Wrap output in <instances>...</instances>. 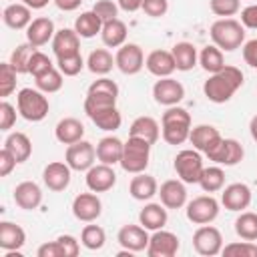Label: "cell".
<instances>
[{
  "label": "cell",
  "instance_id": "cell-27",
  "mask_svg": "<svg viewBox=\"0 0 257 257\" xmlns=\"http://www.w3.org/2000/svg\"><path fill=\"white\" fill-rule=\"evenodd\" d=\"M128 193H131V197L137 199V201H149V199H153V197L159 193L157 179H155L153 175H147V173H137V175L131 179Z\"/></svg>",
  "mask_w": 257,
  "mask_h": 257
},
{
  "label": "cell",
  "instance_id": "cell-18",
  "mask_svg": "<svg viewBox=\"0 0 257 257\" xmlns=\"http://www.w3.org/2000/svg\"><path fill=\"white\" fill-rule=\"evenodd\" d=\"M161 197V203L167 207V209H181L187 205V189H185V183L181 179H169L165 181L161 187H159V193Z\"/></svg>",
  "mask_w": 257,
  "mask_h": 257
},
{
  "label": "cell",
  "instance_id": "cell-13",
  "mask_svg": "<svg viewBox=\"0 0 257 257\" xmlns=\"http://www.w3.org/2000/svg\"><path fill=\"white\" fill-rule=\"evenodd\" d=\"M102 213V201L94 195V191L90 193H80L74 197L72 201V215L82 221V223H92L100 217Z\"/></svg>",
  "mask_w": 257,
  "mask_h": 257
},
{
  "label": "cell",
  "instance_id": "cell-14",
  "mask_svg": "<svg viewBox=\"0 0 257 257\" xmlns=\"http://www.w3.org/2000/svg\"><path fill=\"white\" fill-rule=\"evenodd\" d=\"M86 187L88 191H94V193H106L110 191L114 185H116V173L112 169V165H92L88 171H86Z\"/></svg>",
  "mask_w": 257,
  "mask_h": 257
},
{
  "label": "cell",
  "instance_id": "cell-24",
  "mask_svg": "<svg viewBox=\"0 0 257 257\" xmlns=\"http://www.w3.org/2000/svg\"><path fill=\"white\" fill-rule=\"evenodd\" d=\"M221 139H223V137L219 135V131H217L215 126H211V124H197V126H193L191 133H189V141H191L193 149H197V151H201V153H205V155H207Z\"/></svg>",
  "mask_w": 257,
  "mask_h": 257
},
{
  "label": "cell",
  "instance_id": "cell-2",
  "mask_svg": "<svg viewBox=\"0 0 257 257\" xmlns=\"http://www.w3.org/2000/svg\"><path fill=\"white\" fill-rule=\"evenodd\" d=\"M161 133L165 143L169 145H183L185 141H189V133H191V114L181 108V106H169L163 112L161 118Z\"/></svg>",
  "mask_w": 257,
  "mask_h": 257
},
{
  "label": "cell",
  "instance_id": "cell-58",
  "mask_svg": "<svg viewBox=\"0 0 257 257\" xmlns=\"http://www.w3.org/2000/svg\"><path fill=\"white\" fill-rule=\"evenodd\" d=\"M116 4L124 12H137L143 8V0H116Z\"/></svg>",
  "mask_w": 257,
  "mask_h": 257
},
{
  "label": "cell",
  "instance_id": "cell-19",
  "mask_svg": "<svg viewBox=\"0 0 257 257\" xmlns=\"http://www.w3.org/2000/svg\"><path fill=\"white\" fill-rule=\"evenodd\" d=\"M14 203L24 211H34L42 203V189L34 181H22L14 187Z\"/></svg>",
  "mask_w": 257,
  "mask_h": 257
},
{
  "label": "cell",
  "instance_id": "cell-46",
  "mask_svg": "<svg viewBox=\"0 0 257 257\" xmlns=\"http://www.w3.org/2000/svg\"><path fill=\"white\" fill-rule=\"evenodd\" d=\"M56 66L64 76H76L84 68V58L80 56V52L68 54V56H62V58H56Z\"/></svg>",
  "mask_w": 257,
  "mask_h": 257
},
{
  "label": "cell",
  "instance_id": "cell-33",
  "mask_svg": "<svg viewBox=\"0 0 257 257\" xmlns=\"http://www.w3.org/2000/svg\"><path fill=\"white\" fill-rule=\"evenodd\" d=\"M4 147L14 155V159L18 161V165H20V163H26V161L30 159V155H32V143H30V139H28L24 133H20V131L10 133V135L6 137V141H4Z\"/></svg>",
  "mask_w": 257,
  "mask_h": 257
},
{
  "label": "cell",
  "instance_id": "cell-57",
  "mask_svg": "<svg viewBox=\"0 0 257 257\" xmlns=\"http://www.w3.org/2000/svg\"><path fill=\"white\" fill-rule=\"evenodd\" d=\"M241 24L245 28L257 30V4H251V6L241 10Z\"/></svg>",
  "mask_w": 257,
  "mask_h": 257
},
{
  "label": "cell",
  "instance_id": "cell-50",
  "mask_svg": "<svg viewBox=\"0 0 257 257\" xmlns=\"http://www.w3.org/2000/svg\"><path fill=\"white\" fill-rule=\"evenodd\" d=\"M92 12L102 20V22H108V20H114L116 14H118V4H114L112 0H96L94 6H92Z\"/></svg>",
  "mask_w": 257,
  "mask_h": 257
},
{
  "label": "cell",
  "instance_id": "cell-23",
  "mask_svg": "<svg viewBox=\"0 0 257 257\" xmlns=\"http://www.w3.org/2000/svg\"><path fill=\"white\" fill-rule=\"evenodd\" d=\"M86 116L100 128V131H106V133H114L120 128V122H122V116L116 108V104L112 106H100V108H92L86 112Z\"/></svg>",
  "mask_w": 257,
  "mask_h": 257
},
{
  "label": "cell",
  "instance_id": "cell-39",
  "mask_svg": "<svg viewBox=\"0 0 257 257\" xmlns=\"http://www.w3.org/2000/svg\"><path fill=\"white\" fill-rule=\"evenodd\" d=\"M199 185L205 193H217L225 187V173L221 167H205L199 179Z\"/></svg>",
  "mask_w": 257,
  "mask_h": 257
},
{
  "label": "cell",
  "instance_id": "cell-12",
  "mask_svg": "<svg viewBox=\"0 0 257 257\" xmlns=\"http://www.w3.org/2000/svg\"><path fill=\"white\" fill-rule=\"evenodd\" d=\"M153 96H155V102L163 106H175L185 98V86L179 80L165 76L153 84Z\"/></svg>",
  "mask_w": 257,
  "mask_h": 257
},
{
  "label": "cell",
  "instance_id": "cell-8",
  "mask_svg": "<svg viewBox=\"0 0 257 257\" xmlns=\"http://www.w3.org/2000/svg\"><path fill=\"white\" fill-rule=\"evenodd\" d=\"M193 247L199 255L203 257H213L219 255L223 251V235L217 227H213L211 223L201 225L195 233H193Z\"/></svg>",
  "mask_w": 257,
  "mask_h": 257
},
{
  "label": "cell",
  "instance_id": "cell-10",
  "mask_svg": "<svg viewBox=\"0 0 257 257\" xmlns=\"http://www.w3.org/2000/svg\"><path fill=\"white\" fill-rule=\"evenodd\" d=\"M94 159H96V149L92 147V143L84 139L68 145L66 155H64V161L68 163L72 171H88L94 165Z\"/></svg>",
  "mask_w": 257,
  "mask_h": 257
},
{
  "label": "cell",
  "instance_id": "cell-7",
  "mask_svg": "<svg viewBox=\"0 0 257 257\" xmlns=\"http://www.w3.org/2000/svg\"><path fill=\"white\" fill-rule=\"evenodd\" d=\"M187 219L195 225H207V223H213L219 215V201L211 195H201V197H195L193 201L187 203Z\"/></svg>",
  "mask_w": 257,
  "mask_h": 257
},
{
  "label": "cell",
  "instance_id": "cell-15",
  "mask_svg": "<svg viewBox=\"0 0 257 257\" xmlns=\"http://www.w3.org/2000/svg\"><path fill=\"white\" fill-rule=\"evenodd\" d=\"M149 233L147 229L139 223V225H122L116 233V241L122 249L139 253V251H147L149 247Z\"/></svg>",
  "mask_w": 257,
  "mask_h": 257
},
{
  "label": "cell",
  "instance_id": "cell-38",
  "mask_svg": "<svg viewBox=\"0 0 257 257\" xmlns=\"http://www.w3.org/2000/svg\"><path fill=\"white\" fill-rule=\"evenodd\" d=\"M235 233L245 241H257V213L241 211L235 219Z\"/></svg>",
  "mask_w": 257,
  "mask_h": 257
},
{
  "label": "cell",
  "instance_id": "cell-3",
  "mask_svg": "<svg viewBox=\"0 0 257 257\" xmlns=\"http://www.w3.org/2000/svg\"><path fill=\"white\" fill-rule=\"evenodd\" d=\"M211 40L221 50L233 52L245 42V26L235 18H219L211 24Z\"/></svg>",
  "mask_w": 257,
  "mask_h": 257
},
{
  "label": "cell",
  "instance_id": "cell-11",
  "mask_svg": "<svg viewBox=\"0 0 257 257\" xmlns=\"http://www.w3.org/2000/svg\"><path fill=\"white\" fill-rule=\"evenodd\" d=\"M179 247H181V241L175 233L157 229V231H153V235L149 239L147 255L149 257H175Z\"/></svg>",
  "mask_w": 257,
  "mask_h": 257
},
{
  "label": "cell",
  "instance_id": "cell-20",
  "mask_svg": "<svg viewBox=\"0 0 257 257\" xmlns=\"http://www.w3.org/2000/svg\"><path fill=\"white\" fill-rule=\"evenodd\" d=\"M56 30H54V22L48 18V16H40V18H34L28 28H26V42H30L32 46L40 48L48 42H52Z\"/></svg>",
  "mask_w": 257,
  "mask_h": 257
},
{
  "label": "cell",
  "instance_id": "cell-56",
  "mask_svg": "<svg viewBox=\"0 0 257 257\" xmlns=\"http://www.w3.org/2000/svg\"><path fill=\"white\" fill-rule=\"evenodd\" d=\"M243 60L251 68H257V38L243 44Z\"/></svg>",
  "mask_w": 257,
  "mask_h": 257
},
{
  "label": "cell",
  "instance_id": "cell-25",
  "mask_svg": "<svg viewBox=\"0 0 257 257\" xmlns=\"http://www.w3.org/2000/svg\"><path fill=\"white\" fill-rule=\"evenodd\" d=\"M167 221H169V215H167V207L163 203H147L139 213V223L147 231L163 229L167 225Z\"/></svg>",
  "mask_w": 257,
  "mask_h": 257
},
{
  "label": "cell",
  "instance_id": "cell-17",
  "mask_svg": "<svg viewBox=\"0 0 257 257\" xmlns=\"http://www.w3.org/2000/svg\"><path fill=\"white\" fill-rule=\"evenodd\" d=\"M70 167H68V163L64 161V163H60V161H54V163H48L46 167H44V171H42V181H44V185L50 189V191H54V193H60V191H64L68 185H70Z\"/></svg>",
  "mask_w": 257,
  "mask_h": 257
},
{
  "label": "cell",
  "instance_id": "cell-5",
  "mask_svg": "<svg viewBox=\"0 0 257 257\" xmlns=\"http://www.w3.org/2000/svg\"><path fill=\"white\" fill-rule=\"evenodd\" d=\"M16 106L22 118L30 122H38L48 114V98L38 88H20L16 94Z\"/></svg>",
  "mask_w": 257,
  "mask_h": 257
},
{
  "label": "cell",
  "instance_id": "cell-31",
  "mask_svg": "<svg viewBox=\"0 0 257 257\" xmlns=\"http://www.w3.org/2000/svg\"><path fill=\"white\" fill-rule=\"evenodd\" d=\"M159 135H161V128H159V122L153 118V116H139L133 120L131 128H128V137H139V139H145L147 143L155 145L159 141Z\"/></svg>",
  "mask_w": 257,
  "mask_h": 257
},
{
  "label": "cell",
  "instance_id": "cell-9",
  "mask_svg": "<svg viewBox=\"0 0 257 257\" xmlns=\"http://www.w3.org/2000/svg\"><path fill=\"white\" fill-rule=\"evenodd\" d=\"M114 64H116V68H118L122 74H128V76L141 72L143 66H145L143 48H141L139 44H135V42H128V44L124 42V44L116 50V54H114Z\"/></svg>",
  "mask_w": 257,
  "mask_h": 257
},
{
  "label": "cell",
  "instance_id": "cell-35",
  "mask_svg": "<svg viewBox=\"0 0 257 257\" xmlns=\"http://www.w3.org/2000/svg\"><path fill=\"white\" fill-rule=\"evenodd\" d=\"M86 66H88V70H90L92 74L104 76V74H108V72L112 70V66H116V64H114L112 54H110L106 48H96V50H92V52L88 54Z\"/></svg>",
  "mask_w": 257,
  "mask_h": 257
},
{
  "label": "cell",
  "instance_id": "cell-6",
  "mask_svg": "<svg viewBox=\"0 0 257 257\" xmlns=\"http://www.w3.org/2000/svg\"><path fill=\"white\" fill-rule=\"evenodd\" d=\"M173 167H175L177 177L183 183H187V185L199 183V179L203 175V169H205L203 167V159H201L197 149H183V151H179L177 157H175Z\"/></svg>",
  "mask_w": 257,
  "mask_h": 257
},
{
  "label": "cell",
  "instance_id": "cell-29",
  "mask_svg": "<svg viewBox=\"0 0 257 257\" xmlns=\"http://www.w3.org/2000/svg\"><path fill=\"white\" fill-rule=\"evenodd\" d=\"M122 149H124V143L118 137H112V135L102 137L96 145V159L104 165H116V163H120Z\"/></svg>",
  "mask_w": 257,
  "mask_h": 257
},
{
  "label": "cell",
  "instance_id": "cell-61",
  "mask_svg": "<svg viewBox=\"0 0 257 257\" xmlns=\"http://www.w3.org/2000/svg\"><path fill=\"white\" fill-rule=\"evenodd\" d=\"M249 133H251V139L257 143V114L251 118V122H249Z\"/></svg>",
  "mask_w": 257,
  "mask_h": 257
},
{
  "label": "cell",
  "instance_id": "cell-40",
  "mask_svg": "<svg viewBox=\"0 0 257 257\" xmlns=\"http://www.w3.org/2000/svg\"><path fill=\"white\" fill-rule=\"evenodd\" d=\"M62 72L58 68H50L46 72H42L40 76H34V82H36V88L42 90L44 94H52V92H58L62 88Z\"/></svg>",
  "mask_w": 257,
  "mask_h": 257
},
{
  "label": "cell",
  "instance_id": "cell-4",
  "mask_svg": "<svg viewBox=\"0 0 257 257\" xmlns=\"http://www.w3.org/2000/svg\"><path fill=\"white\" fill-rule=\"evenodd\" d=\"M151 143H147L145 139L139 137H128V141L124 143L122 149V157H120V167L124 173L137 175V173H145V169L149 167V159H151Z\"/></svg>",
  "mask_w": 257,
  "mask_h": 257
},
{
  "label": "cell",
  "instance_id": "cell-45",
  "mask_svg": "<svg viewBox=\"0 0 257 257\" xmlns=\"http://www.w3.org/2000/svg\"><path fill=\"white\" fill-rule=\"evenodd\" d=\"M225 257H257V245L253 241H233L229 245H223L221 251Z\"/></svg>",
  "mask_w": 257,
  "mask_h": 257
},
{
  "label": "cell",
  "instance_id": "cell-32",
  "mask_svg": "<svg viewBox=\"0 0 257 257\" xmlns=\"http://www.w3.org/2000/svg\"><path fill=\"white\" fill-rule=\"evenodd\" d=\"M100 38H102V44L108 46V48H120L126 40V24L118 18L114 20H108L102 24V30H100Z\"/></svg>",
  "mask_w": 257,
  "mask_h": 257
},
{
  "label": "cell",
  "instance_id": "cell-30",
  "mask_svg": "<svg viewBox=\"0 0 257 257\" xmlns=\"http://www.w3.org/2000/svg\"><path fill=\"white\" fill-rule=\"evenodd\" d=\"M30 10L26 4L22 2H16V4H8L4 10H2V20L8 28L12 30H22V28H28V24L32 22V16H30Z\"/></svg>",
  "mask_w": 257,
  "mask_h": 257
},
{
  "label": "cell",
  "instance_id": "cell-52",
  "mask_svg": "<svg viewBox=\"0 0 257 257\" xmlns=\"http://www.w3.org/2000/svg\"><path fill=\"white\" fill-rule=\"evenodd\" d=\"M147 16L151 18H161L169 10V0H143V8Z\"/></svg>",
  "mask_w": 257,
  "mask_h": 257
},
{
  "label": "cell",
  "instance_id": "cell-53",
  "mask_svg": "<svg viewBox=\"0 0 257 257\" xmlns=\"http://www.w3.org/2000/svg\"><path fill=\"white\" fill-rule=\"evenodd\" d=\"M56 241L64 249V255L66 257H76L80 253V245H78V239L76 237H72V235H58Z\"/></svg>",
  "mask_w": 257,
  "mask_h": 257
},
{
  "label": "cell",
  "instance_id": "cell-55",
  "mask_svg": "<svg viewBox=\"0 0 257 257\" xmlns=\"http://www.w3.org/2000/svg\"><path fill=\"white\" fill-rule=\"evenodd\" d=\"M38 257H66L64 255V249L60 247L58 241H50V243H42L36 251Z\"/></svg>",
  "mask_w": 257,
  "mask_h": 257
},
{
  "label": "cell",
  "instance_id": "cell-47",
  "mask_svg": "<svg viewBox=\"0 0 257 257\" xmlns=\"http://www.w3.org/2000/svg\"><path fill=\"white\" fill-rule=\"evenodd\" d=\"M243 157H245V151H243L241 143L235 141V139H225V163L223 165L225 167H235L243 161Z\"/></svg>",
  "mask_w": 257,
  "mask_h": 257
},
{
  "label": "cell",
  "instance_id": "cell-28",
  "mask_svg": "<svg viewBox=\"0 0 257 257\" xmlns=\"http://www.w3.org/2000/svg\"><path fill=\"white\" fill-rule=\"evenodd\" d=\"M26 243V233L20 225L12 221L0 223V247L4 251H20Z\"/></svg>",
  "mask_w": 257,
  "mask_h": 257
},
{
  "label": "cell",
  "instance_id": "cell-16",
  "mask_svg": "<svg viewBox=\"0 0 257 257\" xmlns=\"http://www.w3.org/2000/svg\"><path fill=\"white\" fill-rule=\"evenodd\" d=\"M251 203V189L245 183H231L221 193V205L227 211H245Z\"/></svg>",
  "mask_w": 257,
  "mask_h": 257
},
{
  "label": "cell",
  "instance_id": "cell-22",
  "mask_svg": "<svg viewBox=\"0 0 257 257\" xmlns=\"http://www.w3.org/2000/svg\"><path fill=\"white\" fill-rule=\"evenodd\" d=\"M52 52L56 58L80 52V36L74 28H60L52 38Z\"/></svg>",
  "mask_w": 257,
  "mask_h": 257
},
{
  "label": "cell",
  "instance_id": "cell-51",
  "mask_svg": "<svg viewBox=\"0 0 257 257\" xmlns=\"http://www.w3.org/2000/svg\"><path fill=\"white\" fill-rule=\"evenodd\" d=\"M16 122V106H12L6 98L0 102V131H10Z\"/></svg>",
  "mask_w": 257,
  "mask_h": 257
},
{
  "label": "cell",
  "instance_id": "cell-48",
  "mask_svg": "<svg viewBox=\"0 0 257 257\" xmlns=\"http://www.w3.org/2000/svg\"><path fill=\"white\" fill-rule=\"evenodd\" d=\"M209 6H211L213 14L221 16V18H229L239 12L241 0H209Z\"/></svg>",
  "mask_w": 257,
  "mask_h": 257
},
{
  "label": "cell",
  "instance_id": "cell-43",
  "mask_svg": "<svg viewBox=\"0 0 257 257\" xmlns=\"http://www.w3.org/2000/svg\"><path fill=\"white\" fill-rule=\"evenodd\" d=\"M86 94H96V96H104V98H110V100H116L118 98V84L112 80V78H96L90 86H88V92Z\"/></svg>",
  "mask_w": 257,
  "mask_h": 257
},
{
  "label": "cell",
  "instance_id": "cell-36",
  "mask_svg": "<svg viewBox=\"0 0 257 257\" xmlns=\"http://www.w3.org/2000/svg\"><path fill=\"white\" fill-rule=\"evenodd\" d=\"M102 24H104V22H102L92 10H88V12H82V14L74 20V30H76V34H78L80 38H92V36L100 34Z\"/></svg>",
  "mask_w": 257,
  "mask_h": 257
},
{
  "label": "cell",
  "instance_id": "cell-42",
  "mask_svg": "<svg viewBox=\"0 0 257 257\" xmlns=\"http://www.w3.org/2000/svg\"><path fill=\"white\" fill-rule=\"evenodd\" d=\"M104 241H106V233L102 227L98 225H84L82 227V233H80V243L88 249V251H98L104 247Z\"/></svg>",
  "mask_w": 257,
  "mask_h": 257
},
{
  "label": "cell",
  "instance_id": "cell-60",
  "mask_svg": "<svg viewBox=\"0 0 257 257\" xmlns=\"http://www.w3.org/2000/svg\"><path fill=\"white\" fill-rule=\"evenodd\" d=\"M22 4H26L28 8H32V10H40V8H44L50 0H20Z\"/></svg>",
  "mask_w": 257,
  "mask_h": 257
},
{
  "label": "cell",
  "instance_id": "cell-44",
  "mask_svg": "<svg viewBox=\"0 0 257 257\" xmlns=\"http://www.w3.org/2000/svg\"><path fill=\"white\" fill-rule=\"evenodd\" d=\"M16 70L10 62H2L0 64V96L2 100L8 98L14 90H16Z\"/></svg>",
  "mask_w": 257,
  "mask_h": 257
},
{
  "label": "cell",
  "instance_id": "cell-37",
  "mask_svg": "<svg viewBox=\"0 0 257 257\" xmlns=\"http://www.w3.org/2000/svg\"><path fill=\"white\" fill-rule=\"evenodd\" d=\"M199 64H201V66H203V70H205V72H209V74L219 72V70L225 66L223 50H221L219 46H215V44L205 46V48L201 50V54H199Z\"/></svg>",
  "mask_w": 257,
  "mask_h": 257
},
{
  "label": "cell",
  "instance_id": "cell-49",
  "mask_svg": "<svg viewBox=\"0 0 257 257\" xmlns=\"http://www.w3.org/2000/svg\"><path fill=\"white\" fill-rule=\"evenodd\" d=\"M50 68H54V64H52V60H50L44 52L36 50V52L30 56V62H28V74H32V76H40L42 72H46V70H50Z\"/></svg>",
  "mask_w": 257,
  "mask_h": 257
},
{
  "label": "cell",
  "instance_id": "cell-41",
  "mask_svg": "<svg viewBox=\"0 0 257 257\" xmlns=\"http://www.w3.org/2000/svg\"><path fill=\"white\" fill-rule=\"evenodd\" d=\"M38 48L36 46H32L30 42H24V44H18L14 50H12V54H10V64L14 66V70L18 72V74H24V72H28V62H30V56L36 52Z\"/></svg>",
  "mask_w": 257,
  "mask_h": 257
},
{
  "label": "cell",
  "instance_id": "cell-26",
  "mask_svg": "<svg viewBox=\"0 0 257 257\" xmlns=\"http://www.w3.org/2000/svg\"><path fill=\"white\" fill-rule=\"evenodd\" d=\"M54 137H56V141L62 143V145L78 143V141H82V137H84V124H82L78 118L66 116V118H62V120L56 122V126H54Z\"/></svg>",
  "mask_w": 257,
  "mask_h": 257
},
{
  "label": "cell",
  "instance_id": "cell-34",
  "mask_svg": "<svg viewBox=\"0 0 257 257\" xmlns=\"http://www.w3.org/2000/svg\"><path fill=\"white\" fill-rule=\"evenodd\" d=\"M171 52H173V58H175V66H177V70H181V72L191 70V68L197 64V60H199L197 48H195V44H191V42H177V44L171 48Z\"/></svg>",
  "mask_w": 257,
  "mask_h": 257
},
{
  "label": "cell",
  "instance_id": "cell-54",
  "mask_svg": "<svg viewBox=\"0 0 257 257\" xmlns=\"http://www.w3.org/2000/svg\"><path fill=\"white\" fill-rule=\"evenodd\" d=\"M16 165H18V161H16L14 155L4 147V149L0 151V177H8V175L14 171Z\"/></svg>",
  "mask_w": 257,
  "mask_h": 257
},
{
  "label": "cell",
  "instance_id": "cell-21",
  "mask_svg": "<svg viewBox=\"0 0 257 257\" xmlns=\"http://www.w3.org/2000/svg\"><path fill=\"white\" fill-rule=\"evenodd\" d=\"M145 68L157 78L171 76L177 70L173 52L171 50H153V52H149V56L145 58Z\"/></svg>",
  "mask_w": 257,
  "mask_h": 257
},
{
  "label": "cell",
  "instance_id": "cell-59",
  "mask_svg": "<svg viewBox=\"0 0 257 257\" xmlns=\"http://www.w3.org/2000/svg\"><path fill=\"white\" fill-rule=\"evenodd\" d=\"M54 4L62 12H72V10H76L82 4V0H54Z\"/></svg>",
  "mask_w": 257,
  "mask_h": 257
},
{
  "label": "cell",
  "instance_id": "cell-1",
  "mask_svg": "<svg viewBox=\"0 0 257 257\" xmlns=\"http://www.w3.org/2000/svg\"><path fill=\"white\" fill-rule=\"evenodd\" d=\"M243 86V72L237 66L225 64L219 72L209 74V78L203 84V92L205 96L215 102V104H223L227 100L233 98V94Z\"/></svg>",
  "mask_w": 257,
  "mask_h": 257
}]
</instances>
